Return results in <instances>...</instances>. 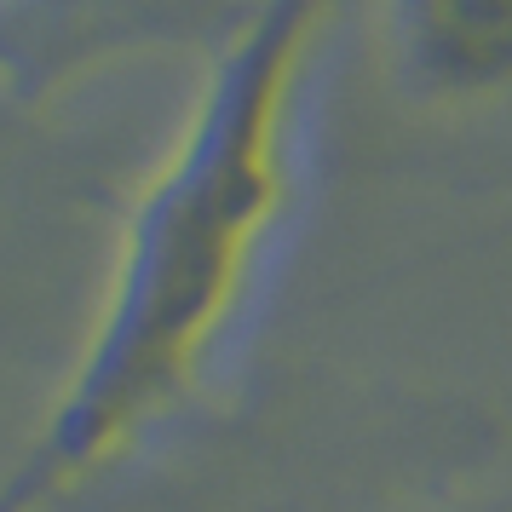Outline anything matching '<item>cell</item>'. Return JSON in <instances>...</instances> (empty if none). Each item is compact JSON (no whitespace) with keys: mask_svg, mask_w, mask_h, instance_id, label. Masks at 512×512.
Instances as JSON below:
<instances>
[{"mask_svg":"<svg viewBox=\"0 0 512 512\" xmlns=\"http://www.w3.org/2000/svg\"><path fill=\"white\" fill-rule=\"evenodd\" d=\"M317 18L323 0H271L208 75L173 162L127 225L87 363L0 489V512L41 507L93 472L202 369L288 208V127Z\"/></svg>","mask_w":512,"mask_h":512,"instance_id":"cell-1","label":"cell"},{"mask_svg":"<svg viewBox=\"0 0 512 512\" xmlns=\"http://www.w3.org/2000/svg\"><path fill=\"white\" fill-rule=\"evenodd\" d=\"M403 87L426 104L512 93V0H386Z\"/></svg>","mask_w":512,"mask_h":512,"instance_id":"cell-2","label":"cell"}]
</instances>
